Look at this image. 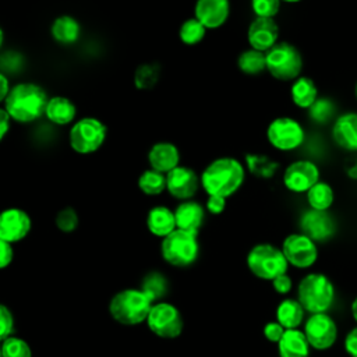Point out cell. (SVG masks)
Here are the masks:
<instances>
[{
    "label": "cell",
    "mask_w": 357,
    "mask_h": 357,
    "mask_svg": "<svg viewBox=\"0 0 357 357\" xmlns=\"http://www.w3.org/2000/svg\"><path fill=\"white\" fill-rule=\"evenodd\" d=\"M247 266L258 279L273 280L279 275L287 272L289 262L282 248L269 243H261L248 251Z\"/></svg>",
    "instance_id": "cell-7"
},
{
    "label": "cell",
    "mask_w": 357,
    "mask_h": 357,
    "mask_svg": "<svg viewBox=\"0 0 357 357\" xmlns=\"http://www.w3.org/2000/svg\"><path fill=\"white\" fill-rule=\"evenodd\" d=\"M173 211L177 229L198 234L205 220V206H202L198 201L187 199L180 201Z\"/></svg>",
    "instance_id": "cell-21"
},
{
    "label": "cell",
    "mask_w": 357,
    "mask_h": 357,
    "mask_svg": "<svg viewBox=\"0 0 357 357\" xmlns=\"http://www.w3.org/2000/svg\"><path fill=\"white\" fill-rule=\"evenodd\" d=\"M162 68L158 63H142L134 71V85L139 91H149L156 86Z\"/></svg>",
    "instance_id": "cell-34"
},
{
    "label": "cell",
    "mask_w": 357,
    "mask_h": 357,
    "mask_svg": "<svg viewBox=\"0 0 357 357\" xmlns=\"http://www.w3.org/2000/svg\"><path fill=\"white\" fill-rule=\"evenodd\" d=\"M4 42H6V33H4L3 26L0 25V52H1L3 47H4Z\"/></svg>",
    "instance_id": "cell-49"
},
{
    "label": "cell",
    "mask_w": 357,
    "mask_h": 357,
    "mask_svg": "<svg viewBox=\"0 0 357 357\" xmlns=\"http://www.w3.org/2000/svg\"><path fill=\"white\" fill-rule=\"evenodd\" d=\"M0 357H3V354H1V344H0Z\"/></svg>",
    "instance_id": "cell-51"
},
{
    "label": "cell",
    "mask_w": 357,
    "mask_h": 357,
    "mask_svg": "<svg viewBox=\"0 0 357 357\" xmlns=\"http://www.w3.org/2000/svg\"><path fill=\"white\" fill-rule=\"evenodd\" d=\"M14 259V248L11 243L0 238V269H6Z\"/></svg>",
    "instance_id": "cell-43"
},
{
    "label": "cell",
    "mask_w": 357,
    "mask_h": 357,
    "mask_svg": "<svg viewBox=\"0 0 357 357\" xmlns=\"http://www.w3.org/2000/svg\"><path fill=\"white\" fill-rule=\"evenodd\" d=\"M247 39L250 47L259 52H268L278 43L279 26L273 18L255 17L248 26Z\"/></svg>",
    "instance_id": "cell-18"
},
{
    "label": "cell",
    "mask_w": 357,
    "mask_h": 357,
    "mask_svg": "<svg viewBox=\"0 0 357 357\" xmlns=\"http://www.w3.org/2000/svg\"><path fill=\"white\" fill-rule=\"evenodd\" d=\"M344 349L350 357H357V326L346 335Z\"/></svg>",
    "instance_id": "cell-45"
},
{
    "label": "cell",
    "mask_w": 357,
    "mask_h": 357,
    "mask_svg": "<svg viewBox=\"0 0 357 357\" xmlns=\"http://www.w3.org/2000/svg\"><path fill=\"white\" fill-rule=\"evenodd\" d=\"M310 343L300 329H286L278 343L280 357H308Z\"/></svg>",
    "instance_id": "cell-25"
},
{
    "label": "cell",
    "mask_w": 357,
    "mask_h": 357,
    "mask_svg": "<svg viewBox=\"0 0 357 357\" xmlns=\"http://www.w3.org/2000/svg\"><path fill=\"white\" fill-rule=\"evenodd\" d=\"M14 333V315L11 310L0 303V343Z\"/></svg>",
    "instance_id": "cell-40"
},
{
    "label": "cell",
    "mask_w": 357,
    "mask_h": 357,
    "mask_svg": "<svg viewBox=\"0 0 357 357\" xmlns=\"http://www.w3.org/2000/svg\"><path fill=\"white\" fill-rule=\"evenodd\" d=\"M284 331L286 329L278 321H271L264 326V336L272 343H279Z\"/></svg>",
    "instance_id": "cell-41"
},
{
    "label": "cell",
    "mask_w": 357,
    "mask_h": 357,
    "mask_svg": "<svg viewBox=\"0 0 357 357\" xmlns=\"http://www.w3.org/2000/svg\"><path fill=\"white\" fill-rule=\"evenodd\" d=\"M301 233L314 241H325L335 234L336 226L328 211L310 209L300 219Z\"/></svg>",
    "instance_id": "cell-16"
},
{
    "label": "cell",
    "mask_w": 357,
    "mask_h": 357,
    "mask_svg": "<svg viewBox=\"0 0 357 357\" xmlns=\"http://www.w3.org/2000/svg\"><path fill=\"white\" fill-rule=\"evenodd\" d=\"M54 225L63 233H73L79 225V216L73 206H64L56 213Z\"/></svg>",
    "instance_id": "cell-37"
},
{
    "label": "cell",
    "mask_w": 357,
    "mask_h": 357,
    "mask_svg": "<svg viewBox=\"0 0 357 357\" xmlns=\"http://www.w3.org/2000/svg\"><path fill=\"white\" fill-rule=\"evenodd\" d=\"M201 187L199 174L190 166L178 165L166 173V192L178 201L192 199Z\"/></svg>",
    "instance_id": "cell-14"
},
{
    "label": "cell",
    "mask_w": 357,
    "mask_h": 357,
    "mask_svg": "<svg viewBox=\"0 0 357 357\" xmlns=\"http://www.w3.org/2000/svg\"><path fill=\"white\" fill-rule=\"evenodd\" d=\"M49 100L46 89L35 81H20L11 89L3 103L13 123L32 124L45 117Z\"/></svg>",
    "instance_id": "cell-1"
},
{
    "label": "cell",
    "mask_w": 357,
    "mask_h": 357,
    "mask_svg": "<svg viewBox=\"0 0 357 357\" xmlns=\"http://www.w3.org/2000/svg\"><path fill=\"white\" fill-rule=\"evenodd\" d=\"M303 332L310 346L315 350H328L337 339V325L326 312L311 314Z\"/></svg>",
    "instance_id": "cell-11"
},
{
    "label": "cell",
    "mask_w": 357,
    "mask_h": 357,
    "mask_svg": "<svg viewBox=\"0 0 357 357\" xmlns=\"http://www.w3.org/2000/svg\"><path fill=\"white\" fill-rule=\"evenodd\" d=\"M247 170L259 178H271L279 169V163L273 159L259 155V153H247L245 155Z\"/></svg>",
    "instance_id": "cell-31"
},
{
    "label": "cell",
    "mask_w": 357,
    "mask_h": 357,
    "mask_svg": "<svg viewBox=\"0 0 357 357\" xmlns=\"http://www.w3.org/2000/svg\"><path fill=\"white\" fill-rule=\"evenodd\" d=\"M107 126L95 116L78 117L68 128L67 141L73 152L88 156L98 152L106 142Z\"/></svg>",
    "instance_id": "cell-4"
},
{
    "label": "cell",
    "mask_w": 357,
    "mask_h": 357,
    "mask_svg": "<svg viewBox=\"0 0 357 357\" xmlns=\"http://www.w3.org/2000/svg\"><path fill=\"white\" fill-rule=\"evenodd\" d=\"M11 89V82H10V77L6 75L4 73L0 71V105L3 106L8 92Z\"/></svg>",
    "instance_id": "cell-47"
},
{
    "label": "cell",
    "mask_w": 357,
    "mask_h": 357,
    "mask_svg": "<svg viewBox=\"0 0 357 357\" xmlns=\"http://www.w3.org/2000/svg\"><path fill=\"white\" fill-rule=\"evenodd\" d=\"M78 109L75 102L66 96V95H53L49 96L46 109H45V119L56 127H66L71 126L78 117Z\"/></svg>",
    "instance_id": "cell-20"
},
{
    "label": "cell",
    "mask_w": 357,
    "mask_h": 357,
    "mask_svg": "<svg viewBox=\"0 0 357 357\" xmlns=\"http://www.w3.org/2000/svg\"><path fill=\"white\" fill-rule=\"evenodd\" d=\"M226 199L225 197H219V195H208L206 204H205V209L211 213V215H220L225 208H226Z\"/></svg>",
    "instance_id": "cell-42"
},
{
    "label": "cell",
    "mask_w": 357,
    "mask_h": 357,
    "mask_svg": "<svg viewBox=\"0 0 357 357\" xmlns=\"http://www.w3.org/2000/svg\"><path fill=\"white\" fill-rule=\"evenodd\" d=\"M11 119L8 116V113L6 112V109L3 106H0V144L6 139V137L10 132L11 128Z\"/></svg>",
    "instance_id": "cell-46"
},
{
    "label": "cell",
    "mask_w": 357,
    "mask_h": 357,
    "mask_svg": "<svg viewBox=\"0 0 357 357\" xmlns=\"http://www.w3.org/2000/svg\"><path fill=\"white\" fill-rule=\"evenodd\" d=\"M280 1H286V3H298L301 0H280Z\"/></svg>",
    "instance_id": "cell-50"
},
{
    "label": "cell",
    "mask_w": 357,
    "mask_h": 357,
    "mask_svg": "<svg viewBox=\"0 0 357 357\" xmlns=\"http://www.w3.org/2000/svg\"><path fill=\"white\" fill-rule=\"evenodd\" d=\"M280 0H251V8L255 17L273 18L280 10Z\"/></svg>",
    "instance_id": "cell-39"
},
{
    "label": "cell",
    "mask_w": 357,
    "mask_h": 357,
    "mask_svg": "<svg viewBox=\"0 0 357 357\" xmlns=\"http://www.w3.org/2000/svg\"><path fill=\"white\" fill-rule=\"evenodd\" d=\"M335 199L332 187L325 181H318L307 191V202L311 209L328 211Z\"/></svg>",
    "instance_id": "cell-32"
},
{
    "label": "cell",
    "mask_w": 357,
    "mask_h": 357,
    "mask_svg": "<svg viewBox=\"0 0 357 357\" xmlns=\"http://www.w3.org/2000/svg\"><path fill=\"white\" fill-rule=\"evenodd\" d=\"M268 73L279 81H294L303 70V56L300 50L287 42H278L265 52Z\"/></svg>",
    "instance_id": "cell-8"
},
{
    "label": "cell",
    "mask_w": 357,
    "mask_h": 357,
    "mask_svg": "<svg viewBox=\"0 0 357 357\" xmlns=\"http://www.w3.org/2000/svg\"><path fill=\"white\" fill-rule=\"evenodd\" d=\"M162 258L172 266L185 268L192 265L199 255L198 234L176 229L162 238Z\"/></svg>",
    "instance_id": "cell-6"
},
{
    "label": "cell",
    "mask_w": 357,
    "mask_h": 357,
    "mask_svg": "<svg viewBox=\"0 0 357 357\" xmlns=\"http://www.w3.org/2000/svg\"><path fill=\"white\" fill-rule=\"evenodd\" d=\"M290 96L297 107L310 109V106L318 99V88L310 77H298L291 84Z\"/></svg>",
    "instance_id": "cell-26"
},
{
    "label": "cell",
    "mask_w": 357,
    "mask_h": 357,
    "mask_svg": "<svg viewBox=\"0 0 357 357\" xmlns=\"http://www.w3.org/2000/svg\"><path fill=\"white\" fill-rule=\"evenodd\" d=\"M0 344L3 357H32V349L29 343L17 335H11Z\"/></svg>",
    "instance_id": "cell-35"
},
{
    "label": "cell",
    "mask_w": 357,
    "mask_h": 357,
    "mask_svg": "<svg viewBox=\"0 0 357 357\" xmlns=\"http://www.w3.org/2000/svg\"><path fill=\"white\" fill-rule=\"evenodd\" d=\"M24 64H25V59L18 50L3 49L0 52V71L4 73L6 75L10 77L15 73H20L24 68Z\"/></svg>",
    "instance_id": "cell-36"
},
{
    "label": "cell",
    "mask_w": 357,
    "mask_h": 357,
    "mask_svg": "<svg viewBox=\"0 0 357 357\" xmlns=\"http://www.w3.org/2000/svg\"><path fill=\"white\" fill-rule=\"evenodd\" d=\"M145 225L152 236L163 238L177 229L174 211L166 205H155L148 211Z\"/></svg>",
    "instance_id": "cell-24"
},
{
    "label": "cell",
    "mask_w": 357,
    "mask_h": 357,
    "mask_svg": "<svg viewBox=\"0 0 357 357\" xmlns=\"http://www.w3.org/2000/svg\"><path fill=\"white\" fill-rule=\"evenodd\" d=\"M335 298V287L324 273H308L298 283L297 300L311 314L326 312Z\"/></svg>",
    "instance_id": "cell-5"
},
{
    "label": "cell",
    "mask_w": 357,
    "mask_h": 357,
    "mask_svg": "<svg viewBox=\"0 0 357 357\" xmlns=\"http://www.w3.org/2000/svg\"><path fill=\"white\" fill-rule=\"evenodd\" d=\"M152 304L139 287H127L113 294L109 314L120 325L135 326L146 321Z\"/></svg>",
    "instance_id": "cell-3"
},
{
    "label": "cell",
    "mask_w": 357,
    "mask_h": 357,
    "mask_svg": "<svg viewBox=\"0 0 357 357\" xmlns=\"http://www.w3.org/2000/svg\"><path fill=\"white\" fill-rule=\"evenodd\" d=\"M304 128L301 124L287 116L273 119L266 128L269 144L279 151H293L304 142Z\"/></svg>",
    "instance_id": "cell-10"
},
{
    "label": "cell",
    "mask_w": 357,
    "mask_h": 357,
    "mask_svg": "<svg viewBox=\"0 0 357 357\" xmlns=\"http://www.w3.org/2000/svg\"><path fill=\"white\" fill-rule=\"evenodd\" d=\"M139 289L146 294V297L152 303H158V301H163L165 296L167 294L169 283L163 273L152 271L144 276Z\"/></svg>",
    "instance_id": "cell-29"
},
{
    "label": "cell",
    "mask_w": 357,
    "mask_h": 357,
    "mask_svg": "<svg viewBox=\"0 0 357 357\" xmlns=\"http://www.w3.org/2000/svg\"><path fill=\"white\" fill-rule=\"evenodd\" d=\"M319 181V169L311 160H296L283 173V184L291 192H307Z\"/></svg>",
    "instance_id": "cell-15"
},
{
    "label": "cell",
    "mask_w": 357,
    "mask_h": 357,
    "mask_svg": "<svg viewBox=\"0 0 357 357\" xmlns=\"http://www.w3.org/2000/svg\"><path fill=\"white\" fill-rule=\"evenodd\" d=\"M244 165L231 156H220L209 162L199 174L201 187L208 195L229 198L243 185Z\"/></svg>",
    "instance_id": "cell-2"
},
{
    "label": "cell",
    "mask_w": 357,
    "mask_h": 357,
    "mask_svg": "<svg viewBox=\"0 0 357 357\" xmlns=\"http://www.w3.org/2000/svg\"><path fill=\"white\" fill-rule=\"evenodd\" d=\"M332 138L342 149L357 152V113L340 114L333 123Z\"/></svg>",
    "instance_id": "cell-23"
},
{
    "label": "cell",
    "mask_w": 357,
    "mask_h": 357,
    "mask_svg": "<svg viewBox=\"0 0 357 357\" xmlns=\"http://www.w3.org/2000/svg\"><path fill=\"white\" fill-rule=\"evenodd\" d=\"M32 230L31 215L18 206L0 211V238L7 243H20Z\"/></svg>",
    "instance_id": "cell-13"
},
{
    "label": "cell",
    "mask_w": 357,
    "mask_h": 357,
    "mask_svg": "<svg viewBox=\"0 0 357 357\" xmlns=\"http://www.w3.org/2000/svg\"><path fill=\"white\" fill-rule=\"evenodd\" d=\"M307 110L310 113L311 120L317 123H326L332 117L335 112V106L329 99L321 98V99H317Z\"/></svg>",
    "instance_id": "cell-38"
},
{
    "label": "cell",
    "mask_w": 357,
    "mask_h": 357,
    "mask_svg": "<svg viewBox=\"0 0 357 357\" xmlns=\"http://www.w3.org/2000/svg\"><path fill=\"white\" fill-rule=\"evenodd\" d=\"M148 166L160 173H169L177 167L181 160L180 149L174 142L170 141H158L151 145L146 153Z\"/></svg>",
    "instance_id": "cell-19"
},
{
    "label": "cell",
    "mask_w": 357,
    "mask_h": 357,
    "mask_svg": "<svg viewBox=\"0 0 357 357\" xmlns=\"http://www.w3.org/2000/svg\"><path fill=\"white\" fill-rule=\"evenodd\" d=\"M351 315H353V318H354V321L357 322V297L353 300V303H351Z\"/></svg>",
    "instance_id": "cell-48"
},
{
    "label": "cell",
    "mask_w": 357,
    "mask_h": 357,
    "mask_svg": "<svg viewBox=\"0 0 357 357\" xmlns=\"http://www.w3.org/2000/svg\"><path fill=\"white\" fill-rule=\"evenodd\" d=\"M206 31L208 29L192 15L180 24L177 36L183 45L195 46L204 40Z\"/></svg>",
    "instance_id": "cell-33"
},
{
    "label": "cell",
    "mask_w": 357,
    "mask_h": 357,
    "mask_svg": "<svg viewBox=\"0 0 357 357\" xmlns=\"http://www.w3.org/2000/svg\"><path fill=\"white\" fill-rule=\"evenodd\" d=\"M50 36L60 46H73L79 42L82 26L75 17L60 14L50 24Z\"/></svg>",
    "instance_id": "cell-22"
},
{
    "label": "cell",
    "mask_w": 357,
    "mask_h": 357,
    "mask_svg": "<svg viewBox=\"0 0 357 357\" xmlns=\"http://www.w3.org/2000/svg\"><path fill=\"white\" fill-rule=\"evenodd\" d=\"M230 15V0H195L194 17L209 31L226 24Z\"/></svg>",
    "instance_id": "cell-17"
},
{
    "label": "cell",
    "mask_w": 357,
    "mask_h": 357,
    "mask_svg": "<svg viewBox=\"0 0 357 357\" xmlns=\"http://www.w3.org/2000/svg\"><path fill=\"white\" fill-rule=\"evenodd\" d=\"M356 98H357V84H356Z\"/></svg>",
    "instance_id": "cell-52"
},
{
    "label": "cell",
    "mask_w": 357,
    "mask_h": 357,
    "mask_svg": "<svg viewBox=\"0 0 357 357\" xmlns=\"http://www.w3.org/2000/svg\"><path fill=\"white\" fill-rule=\"evenodd\" d=\"M139 191L148 197H158L166 191V174L155 169H145L137 180Z\"/></svg>",
    "instance_id": "cell-28"
},
{
    "label": "cell",
    "mask_w": 357,
    "mask_h": 357,
    "mask_svg": "<svg viewBox=\"0 0 357 357\" xmlns=\"http://www.w3.org/2000/svg\"><path fill=\"white\" fill-rule=\"evenodd\" d=\"M304 319V308L298 300L286 298L276 308V321L284 329H298Z\"/></svg>",
    "instance_id": "cell-27"
},
{
    "label": "cell",
    "mask_w": 357,
    "mask_h": 357,
    "mask_svg": "<svg viewBox=\"0 0 357 357\" xmlns=\"http://www.w3.org/2000/svg\"><path fill=\"white\" fill-rule=\"evenodd\" d=\"M272 286L276 293L279 294H286L291 290V279L287 276V273L279 275L272 280Z\"/></svg>",
    "instance_id": "cell-44"
},
{
    "label": "cell",
    "mask_w": 357,
    "mask_h": 357,
    "mask_svg": "<svg viewBox=\"0 0 357 357\" xmlns=\"http://www.w3.org/2000/svg\"><path fill=\"white\" fill-rule=\"evenodd\" d=\"M145 324L153 335L162 339H176L184 329V319L180 310L167 301L153 303Z\"/></svg>",
    "instance_id": "cell-9"
},
{
    "label": "cell",
    "mask_w": 357,
    "mask_h": 357,
    "mask_svg": "<svg viewBox=\"0 0 357 357\" xmlns=\"http://www.w3.org/2000/svg\"><path fill=\"white\" fill-rule=\"evenodd\" d=\"M237 67L245 75H258L266 70L265 52L252 47L243 50L237 57Z\"/></svg>",
    "instance_id": "cell-30"
},
{
    "label": "cell",
    "mask_w": 357,
    "mask_h": 357,
    "mask_svg": "<svg viewBox=\"0 0 357 357\" xmlns=\"http://www.w3.org/2000/svg\"><path fill=\"white\" fill-rule=\"evenodd\" d=\"M282 251L287 262L296 268H310L318 258L315 241L303 233L289 234L282 244Z\"/></svg>",
    "instance_id": "cell-12"
}]
</instances>
